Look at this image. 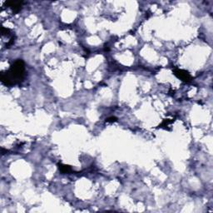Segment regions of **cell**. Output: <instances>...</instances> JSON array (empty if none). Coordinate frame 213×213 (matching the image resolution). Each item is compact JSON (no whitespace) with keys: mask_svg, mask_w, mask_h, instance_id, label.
<instances>
[{"mask_svg":"<svg viewBox=\"0 0 213 213\" xmlns=\"http://www.w3.org/2000/svg\"><path fill=\"white\" fill-rule=\"evenodd\" d=\"M25 76V64L22 59H17L10 66V68L2 72L0 74V80L3 85L7 87L17 85L23 82Z\"/></svg>","mask_w":213,"mask_h":213,"instance_id":"cell-1","label":"cell"},{"mask_svg":"<svg viewBox=\"0 0 213 213\" xmlns=\"http://www.w3.org/2000/svg\"><path fill=\"white\" fill-rule=\"evenodd\" d=\"M173 73H174V75H175L177 78L181 79L182 82H184V83H190V82H192V77L191 76V74H190L189 72H187V71H186V70L175 67V68L173 69Z\"/></svg>","mask_w":213,"mask_h":213,"instance_id":"cell-2","label":"cell"},{"mask_svg":"<svg viewBox=\"0 0 213 213\" xmlns=\"http://www.w3.org/2000/svg\"><path fill=\"white\" fill-rule=\"evenodd\" d=\"M6 5L12 8L13 13H18L22 9L23 2H20V1H8V2H6Z\"/></svg>","mask_w":213,"mask_h":213,"instance_id":"cell-3","label":"cell"},{"mask_svg":"<svg viewBox=\"0 0 213 213\" xmlns=\"http://www.w3.org/2000/svg\"><path fill=\"white\" fill-rule=\"evenodd\" d=\"M58 167H59V172L62 173V174H69L72 172V167L68 165H65V164H63V163H59L58 164Z\"/></svg>","mask_w":213,"mask_h":213,"instance_id":"cell-4","label":"cell"},{"mask_svg":"<svg viewBox=\"0 0 213 213\" xmlns=\"http://www.w3.org/2000/svg\"><path fill=\"white\" fill-rule=\"evenodd\" d=\"M1 33H2V35L3 36H11V33H12V32H11V30L9 29V28H4V27H2L1 28ZM12 37V36H11Z\"/></svg>","mask_w":213,"mask_h":213,"instance_id":"cell-5","label":"cell"},{"mask_svg":"<svg viewBox=\"0 0 213 213\" xmlns=\"http://www.w3.org/2000/svg\"><path fill=\"white\" fill-rule=\"evenodd\" d=\"M173 121L172 120H170V119H165L164 121H163V123H162V124L161 125H159L160 128H163V127H167L169 124H171V123H172Z\"/></svg>","mask_w":213,"mask_h":213,"instance_id":"cell-6","label":"cell"},{"mask_svg":"<svg viewBox=\"0 0 213 213\" xmlns=\"http://www.w3.org/2000/svg\"><path fill=\"white\" fill-rule=\"evenodd\" d=\"M117 117H108V118H106V123H115V122H117Z\"/></svg>","mask_w":213,"mask_h":213,"instance_id":"cell-7","label":"cell"}]
</instances>
